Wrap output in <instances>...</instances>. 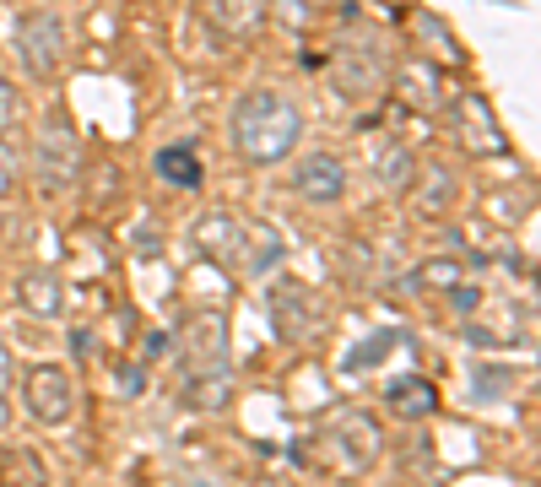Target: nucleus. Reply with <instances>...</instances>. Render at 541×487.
Returning a JSON list of instances; mask_svg holds the SVG:
<instances>
[{"label": "nucleus", "instance_id": "1", "mask_svg": "<svg viewBox=\"0 0 541 487\" xmlns=\"http://www.w3.org/2000/svg\"><path fill=\"white\" fill-rule=\"evenodd\" d=\"M298 136H303V114L287 92L255 87L233 103V147H239L244 163L276 168L282 157L298 152Z\"/></svg>", "mask_w": 541, "mask_h": 487}, {"label": "nucleus", "instance_id": "2", "mask_svg": "<svg viewBox=\"0 0 541 487\" xmlns=\"http://www.w3.org/2000/svg\"><path fill=\"white\" fill-rule=\"evenodd\" d=\"M82 168H87V147L76 136V125L65 120V109H49L33 141V179L49 195H71L82 184Z\"/></svg>", "mask_w": 541, "mask_h": 487}, {"label": "nucleus", "instance_id": "3", "mask_svg": "<svg viewBox=\"0 0 541 487\" xmlns=\"http://www.w3.org/2000/svg\"><path fill=\"white\" fill-rule=\"evenodd\" d=\"M179 374H233L228 363V320L217 309H201L179 325Z\"/></svg>", "mask_w": 541, "mask_h": 487}, {"label": "nucleus", "instance_id": "4", "mask_svg": "<svg viewBox=\"0 0 541 487\" xmlns=\"http://www.w3.org/2000/svg\"><path fill=\"white\" fill-rule=\"evenodd\" d=\"M22 401L38 428H65L76 417V379L65 363H33L22 374Z\"/></svg>", "mask_w": 541, "mask_h": 487}, {"label": "nucleus", "instance_id": "5", "mask_svg": "<svg viewBox=\"0 0 541 487\" xmlns=\"http://www.w3.org/2000/svg\"><path fill=\"white\" fill-rule=\"evenodd\" d=\"M17 60L28 65V76H55L60 65H65V28H60V17L55 11H44V6H33V11H22L17 17Z\"/></svg>", "mask_w": 541, "mask_h": 487}, {"label": "nucleus", "instance_id": "6", "mask_svg": "<svg viewBox=\"0 0 541 487\" xmlns=\"http://www.w3.org/2000/svg\"><path fill=\"white\" fill-rule=\"evenodd\" d=\"M271 325L282 341H309L325 325V309L303 282H276L271 287Z\"/></svg>", "mask_w": 541, "mask_h": 487}, {"label": "nucleus", "instance_id": "7", "mask_svg": "<svg viewBox=\"0 0 541 487\" xmlns=\"http://www.w3.org/2000/svg\"><path fill=\"white\" fill-rule=\"evenodd\" d=\"M450 130H455L460 147L477 152V157H504V152H509L504 125L493 120V109H487L482 98H455V103H450Z\"/></svg>", "mask_w": 541, "mask_h": 487}, {"label": "nucleus", "instance_id": "8", "mask_svg": "<svg viewBox=\"0 0 541 487\" xmlns=\"http://www.w3.org/2000/svg\"><path fill=\"white\" fill-rule=\"evenodd\" d=\"M325 439L336 444V455H341L347 471H368L379 460V450H385V433H379V423L368 412H341Z\"/></svg>", "mask_w": 541, "mask_h": 487}, {"label": "nucleus", "instance_id": "9", "mask_svg": "<svg viewBox=\"0 0 541 487\" xmlns=\"http://www.w3.org/2000/svg\"><path fill=\"white\" fill-rule=\"evenodd\" d=\"M293 190L309 206H336L341 195H347V168H341L336 152H309V157H298V168H293Z\"/></svg>", "mask_w": 541, "mask_h": 487}, {"label": "nucleus", "instance_id": "10", "mask_svg": "<svg viewBox=\"0 0 541 487\" xmlns=\"http://www.w3.org/2000/svg\"><path fill=\"white\" fill-rule=\"evenodd\" d=\"M190 239H195V249H201L206 260H222V266H233V260L244 255L249 228H244L233 212H201V217H195V228H190Z\"/></svg>", "mask_w": 541, "mask_h": 487}, {"label": "nucleus", "instance_id": "11", "mask_svg": "<svg viewBox=\"0 0 541 487\" xmlns=\"http://www.w3.org/2000/svg\"><path fill=\"white\" fill-rule=\"evenodd\" d=\"M206 22L217 38L228 44H244L266 28V0H206Z\"/></svg>", "mask_w": 541, "mask_h": 487}, {"label": "nucleus", "instance_id": "12", "mask_svg": "<svg viewBox=\"0 0 541 487\" xmlns=\"http://www.w3.org/2000/svg\"><path fill=\"white\" fill-rule=\"evenodd\" d=\"M406 190H412V201H417V212H422V217H444V212L455 206L460 184H455V174H450L444 163H422Z\"/></svg>", "mask_w": 541, "mask_h": 487}, {"label": "nucleus", "instance_id": "13", "mask_svg": "<svg viewBox=\"0 0 541 487\" xmlns=\"http://www.w3.org/2000/svg\"><path fill=\"white\" fill-rule=\"evenodd\" d=\"M385 406H390V417H401V423H422V417L439 412V390H433L422 374H401V379H390Z\"/></svg>", "mask_w": 541, "mask_h": 487}, {"label": "nucleus", "instance_id": "14", "mask_svg": "<svg viewBox=\"0 0 541 487\" xmlns=\"http://www.w3.org/2000/svg\"><path fill=\"white\" fill-rule=\"evenodd\" d=\"M331 82H336L341 98H368V92L385 82V65L374 55H363V49H347V55H336V65H331Z\"/></svg>", "mask_w": 541, "mask_h": 487}, {"label": "nucleus", "instance_id": "15", "mask_svg": "<svg viewBox=\"0 0 541 487\" xmlns=\"http://www.w3.org/2000/svg\"><path fill=\"white\" fill-rule=\"evenodd\" d=\"M17 304L38 314V320H60V309H65V282L55 271H28L17 282Z\"/></svg>", "mask_w": 541, "mask_h": 487}, {"label": "nucleus", "instance_id": "16", "mask_svg": "<svg viewBox=\"0 0 541 487\" xmlns=\"http://www.w3.org/2000/svg\"><path fill=\"white\" fill-rule=\"evenodd\" d=\"M179 401L190 412H222L233 401V374H179Z\"/></svg>", "mask_w": 541, "mask_h": 487}, {"label": "nucleus", "instance_id": "17", "mask_svg": "<svg viewBox=\"0 0 541 487\" xmlns=\"http://www.w3.org/2000/svg\"><path fill=\"white\" fill-rule=\"evenodd\" d=\"M466 282V266H460L455 255H439V260H422V266L406 276V293H428V287H439V293H450V287Z\"/></svg>", "mask_w": 541, "mask_h": 487}, {"label": "nucleus", "instance_id": "18", "mask_svg": "<svg viewBox=\"0 0 541 487\" xmlns=\"http://www.w3.org/2000/svg\"><path fill=\"white\" fill-rule=\"evenodd\" d=\"M157 174L174 184V190H201V157L190 147H163L157 152Z\"/></svg>", "mask_w": 541, "mask_h": 487}, {"label": "nucleus", "instance_id": "19", "mask_svg": "<svg viewBox=\"0 0 541 487\" xmlns=\"http://www.w3.org/2000/svg\"><path fill=\"white\" fill-rule=\"evenodd\" d=\"M239 260H244V271H249V276H271L276 266H282V244H276V233H271V228H260V233L249 228V239H244V255H239Z\"/></svg>", "mask_w": 541, "mask_h": 487}, {"label": "nucleus", "instance_id": "20", "mask_svg": "<svg viewBox=\"0 0 541 487\" xmlns=\"http://www.w3.org/2000/svg\"><path fill=\"white\" fill-rule=\"evenodd\" d=\"M0 487H49V471L33 450H11L0 460Z\"/></svg>", "mask_w": 541, "mask_h": 487}, {"label": "nucleus", "instance_id": "21", "mask_svg": "<svg viewBox=\"0 0 541 487\" xmlns=\"http://www.w3.org/2000/svg\"><path fill=\"white\" fill-rule=\"evenodd\" d=\"M395 347H401V331H374V336L363 341V347H352V352H347V374H363V368L385 363Z\"/></svg>", "mask_w": 541, "mask_h": 487}, {"label": "nucleus", "instance_id": "22", "mask_svg": "<svg viewBox=\"0 0 541 487\" xmlns=\"http://www.w3.org/2000/svg\"><path fill=\"white\" fill-rule=\"evenodd\" d=\"M374 168H379V179H385V184H395V190H406V184H412V174H417L412 152H406L401 141H390V147H379Z\"/></svg>", "mask_w": 541, "mask_h": 487}, {"label": "nucleus", "instance_id": "23", "mask_svg": "<svg viewBox=\"0 0 541 487\" xmlns=\"http://www.w3.org/2000/svg\"><path fill=\"white\" fill-rule=\"evenodd\" d=\"M22 114H28V109H22V92H17V82H6V76H0V141H6L11 130L22 125Z\"/></svg>", "mask_w": 541, "mask_h": 487}, {"label": "nucleus", "instance_id": "24", "mask_svg": "<svg viewBox=\"0 0 541 487\" xmlns=\"http://www.w3.org/2000/svg\"><path fill=\"white\" fill-rule=\"evenodd\" d=\"M471 390H477V401H498V396H509V390H514V368H482V379H477V385H471Z\"/></svg>", "mask_w": 541, "mask_h": 487}, {"label": "nucleus", "instance_id": "25", "mask_svg": "<svg viewBox=\"0 0 541 487\" xmlns=\"http://www.w3.org/2000/svg\"><path fill=\"white\" fill-rule=\"evenodd\" d=\"M417 33H422V44H444V55L460 60V44H455L450 33H444V22H439V17H422V22H417Z\"/></svg>", "mask_w": 541, "mask_h": 487}, {"label": "nucleus", "instance_id": "26", "mask_svg": "<svg viewBox=\"0 0 541 487\" xmlns=\"http://www.w3.org/2000/svg\"><path fill=\"white\" fill-rule=\"evenodd\" d=\"M11 190H17V152L0 141V201H6Z\"/></svg>", "mask_w": 541, "mask_h": 487}, {"label": "nucleus", "instance_id": "27", "mask_svg": "<svg viewBox=\"0 0 541 487\" xmlns=\"http://www.w3.org/2000/svg\"><path fill=\"white\" fill-rule=\"evenodd\" d=\"M11 385H17V358H11V347L0 341V396H6Z\"/></svg>", "mask_w": 541, "mask_h": 487}, {"label": "nucleus", "instance_id": "28", "mask_svg": "<svg viewBox=\"0 0 541 487\" xmlns=\"http://www.w3.org/2000/svg\"><path fill=\"white\" fill-rule=\"evenodd\" d=\"M147 390V368H125L120 374V396H141Z\"/></svg>", "mask_w": 541, "mask_h": 487}, {"label": "nucleus", "instance_id": "29", "mask_svg": "<svg viewBox=\"0 0 541 487\" xmlns=\"http://www.w3.org/2000/svg\"><path fill=\"white\" fill-rule=\"evenodd\" d=\"M71 347H76V358H92V347H98V341H92V331H71Z\"/></svg>", "mask_w": 541, "mask_h": 487}, {"label": "nucleus", "instance_id": "30", "mask_svg": "<svg viewBox=\"0 0 541 487\" xmlns=\"http://www.w3.org/2000/svg\"><path fill=\"white\" fill-rule=\"evenodd\" d=\"M6 423H11V401L0 396V428H6Z\"/></svg>", "mask_w": 541, "mask_h": 487}, {"label": "nucleus", "instance_id": "31", "mask_svg": "<svg viewBox=\"0 0 541 487\" xmlns=\"http://www.w3.org/2000/svg\"><path fill=\"white\" fill-rule=\"evenodd\" d=\"M309 6H341V0H309Z\"/></svg>", "mask_w": 541, "mask_h": 487}]
</instances>
